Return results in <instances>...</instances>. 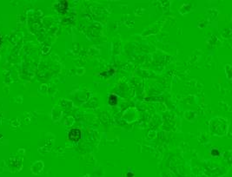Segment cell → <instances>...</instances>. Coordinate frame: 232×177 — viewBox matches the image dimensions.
Segmentation results:
<instances>
[{"label":"cell","instance_id":"cell-1","mask_svg":"<svg viewBox=\"0 0 232 177\" xmlns=\"http://www.w3.org/2000/svg\"><path fill=\"white\" fill-rule=\"evenodd\" d=\"M82 138V130L79 128H72L69 130L68 140L71 142H78Z\"/></svg>","mask_w":232,"mask_h":177},{"label":"cell","instance_id":"cell-2","mask_svg":"<svg viewBox=\"0 0 232 177\" xmlns=\"http://www.w3.org/2000/svg\"><path fill=\"white\" fill-rule=\"evenodd\" d=\"M55 5H58L57 9L56 10H58V12L60 13H64L66 12L67 10H68L69 7V3L68 1H59Z\"/></svg>","mask_w":232,"mask_h":177},{"label":"cell","instance_id":"cell-3","mask_svg":"<svg viewBox=\"0 0 232 177\" xmlns=\"http://www.w3.org/2000/svg\"><path fill=\"white\" fill-rule=\"evenodd\" d=\"M108 104L111 106H117L118 104V96L116 94L111 93L108 96Z\"/></svg>","mask_w":232,"mask_h":177},{"label":"cell","instance_id":"cell-4","mask_svg":"<svg viewBox=\"0 0 232 177\" xmlns=\"http://www.w3.org/2000/svg\"><path fill=\"white\" fill-rule=\"evenodd\" d=\"M211 155L213 157H218V156H220V151L217 149H212L211 150Z\"/></svg>","mask_w":232,"mask_h":177},{"label":"cell","instance_id":"cell-5","mask_svg":"<svg viewBox=\"0 0 232 177\" xmlns=\"http://www.w3.org/2000/svg\"><path fill=\"white\" fill-rule=\"evenodd\" d=\"M135 176V174L131 171V170H129V171L126 173V177H134Z\"/></svg>","mask_w":232,"mask_h":177},{"label":"cell","instance_id":"cell-6","mask_svg":"<svg viewBox=\"0 0 232 177\" xmlns=\"http://www.w3.org/2000/svg\"><path fill=\"white\" fill-rule=\"evenodd\" d=\"M1 43H2V36H1V34H0V45H1Z\"/></svg>","mask_w":232,"mask_h":177}]
</instances>
